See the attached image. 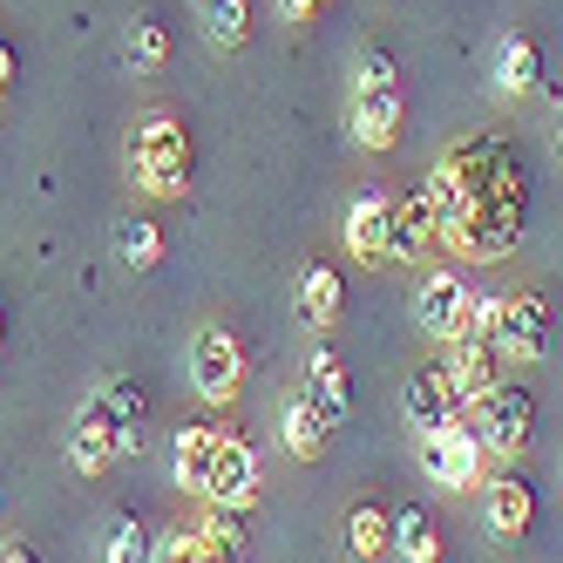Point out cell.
I'll use <instances>...</instances> for the list:
<instances>
[{"label":"cell","instance_id":"cell-1","mask_svg":"<svg viewBox=\"0 0 563 563\" xmlns=\"http://www.w3.org/2000/svg\"><path fill=\"white\" fill-rule=\"evenodd\" d=\"M428 205L441 224V245L468 265H496L516 252L522 218H530V170L509 136L475 130L462 143H449L428 170Z\"/></svg>","mask_w":563,"mask_h":563},{"label":"cell","instance_id":"cell-2","mask_svg":"<svg viewBox=\"0 0 563 563\" xmlns=\"http://www.w3.org/2000/svg\"><path fill=\"white\" fill-rule=\"evenodd\" d=\"M136 428H143V387L136 380H102L68 428V462L82 475H102L136 449Z\"/></svg>","mask_w":563,"mask_h":563},{"label":"cell","instance_id":"cell-3","mask_svg":"<svg viewBox=\"0 0 563 563\" xmlns=\"http://www.w3.org/2000/svg\"><path fill=\"white\" fill-rule=\"evenodd\" d=\"M346 123H353V143L360 150H394L400 143V123H408V96H400V68L367 48L353 62V96H346Z\"/></svg>","mask_w":563,"mask_h":563},{"label":"cell","instance_id":"cell-4","mask_svg":"<svg viewBox=\"0 0 563 563\" xmlns=\"http://www.w3.org/2000/svg\"><path fill=\"white\" fill-rule=\"evenodd\" d=\"M130 170L150 197H184L190 190V130L177 123V115H143V123L130 130Z\"/></svg>","mask_w":563,"mask_h":563},{"label":"cell","instance_id":"cell-5","mask_svg":"<svg viewBox=\"0 0 563 563\" xmlns=\"http://www.w3.org/2000/svg\"><path fill=\"white\" fill-rule=\"evenodd\" d=\"M475 434H482V449L489 455H503V462H516L522 449H530V434H537V400H530V387H489L475 400V421H468Z\"/></svg>","mask_w":563,"mask_h":563},{"label":"cell","instance_id":"cell-6","mask_svg":"<svg viewBox=\"0 0 563 563\" xmlns=\"http://www.w3.org/2000/svg\"><path fill=\"white\" fill-rule=\"evenodd\" d=\"M482 462H489V449H482V434L468 421H449V428H434L421 434V475L434 482V489H482Z\"/></svg>","mask_w":563,"mask_h":563},{"label":"cell","instance_id":"cell-7","mask_svg":"<svg viewBox=\"0 0 563 563\" xmlns=\"http://www.w3.org/2000/svg\"><path fill=\"white\" fill-rule=\"evenodd\" d=\"M258 496H265L258 449H252L245 434L218 428V462H211V489H205V503H211L218 516H245V509H258Z\"/></svg>","mask_w":563,"mask_h":563},{"label":"cell","instance_id":"cell-8","mask_svg":"<svg viewBox=\"0 0 563 563\" xmlns=\"http://www.w3.org/2000/svg\"><path fill=\"white\" fill-rule=\"evenodd\" d=\"M190 387H197V400H211V408L238 400V387H245V346H238V333L205 327L190 340Z\"/></svg>","mask_w":563,"mask_h":563},{"label":"cell","instance_id":"cell-9","mask_svg":"<svg viewBox=\"0 0 563 563\" xmlns=\"http://www.w3.org/2000/svg\"><path fill=\"white\" fill-rule=\"evenodd\" d=\"M468 306H475V286L449 265V272H428L421 286H415V327L428 333V340H462L468 333Z\"/></svg>","mask_w":563,"mask_h":563},{"label":"cell","instance_id":"cell-10","mask_svg":"<svg viewBox=\"0 0 563 563\" xmlns=\"http://www.w3.org/2000/svg\"><path fill=\"white\" fill-rule=\"evenodd\" d=\"M496 346H503V360H516V367L543 360V353H550V299H543V292H516V299H503Z\"/></svg>","mask_w":563,"mask_h":563},{"label":"cell","instance_id":"cell-11","mask_svg":"<svg viewBox=\"0 0 563 563\" xmlns=\"http://www.w3.org/2000/svg\"><path fill=\"white\" fill-rule=\"evenodd\" d=\"M346 252L360 265H394V197L387 190H360L346 205Z\"/></svg>","mask_w":563,"mask_h":563},{"label":"cell","instance_id":"cell-12","mask_svg":"<svg viewBox=\"0 0 563 563\" xmlns=\"http://www.w3.org/2000/svg\"><path fill=\"white\" fill-rule=\"evenodd\" d=\"M441 367H449L462 408H475L489 387H503V367H509V360H503V346H496L489 333H462V340H449V360H441Z\"/></svg>","mask_w":563,"mask_h":563},{"label":"cell","instance_id":"cell-13","mask_svg":"<svg viewBox=\"0 0 563 563\" xmlns=\"http://www.w3.org/2000/svg\"><path fill=\"white\" fill-rule=\"evenodd\" d=\"M482 516H489V530L503 543H522L537 530V489L522 475H496V482H482Z\"/></svg>","mask_w":563,"mask_h":563},{"label":"cell","instance_id":"cell-14","mask_svg":"<svg viewBox=\"0 0 563 563\" xmlns=\"http://www.w3.org/2000/svg\"><path fill=\"white\" fill-rule=\"evenodd\" d=\"M400 408H408V428H415V434H434V428L462 421V394H455L449 367H421V374L408 380V394H400Z\"/></svg>","mask_w":563,"mask_h":563},{"label":"cell","instance_id":"cell-15","mask_svg":"<svg viewBox=\"0 0 563 563\" xmlns=\"http://www.w3.org/2000/svg\"><path fill=\"white\" fill-rule=\"evenodd\" d=\"M306 400L327 421H346V408H353V374H346V360L333 346H312V360H306Z\"/></svg>","mask_w":563,"mask_h":563},{"label":"cell","instance_id":"cell-16","mask_svg":"<svg viewBox=\"0 0 563 563\" xmlns=\"http://www.w3.org/2000/svg\"><path fill=\"white\" fill-rule=\"evenodd\" d=\"M211 462H218V428L211 421H184L177 428V449H170V468L190 496H205L211 489Z\"/></svg>","mask_w":563,"mask_h":563},{"label":"cell","instance_id":"cell-17","mask_svg":"<svg viewBox=\"0 0 563 563\" xmlns=\"http://www.w3.org/2000/svg\"><path fill=\"white\" fill-rule=\"evenodd\" d=\"M340 537H346V550H353L360 563L394 556V509H387V503H353L346 522H340Z\"/></svg>","mask_w":563,"mask_h":563},{"label":"cell","instance_id":"cell-18","mask_svg":"<svg viewBox=\"0 0 563 563\" xmlns=\"http://www.w3.org/2000/svg\"><path fill=\"white\" fill-rule=\"evenodd\" d=\"M428 245H441V224H434L428 190H415V197H394V265L421 258Z\"/></svg>","mask_w":563,"mask_h":563},{"label":"cell","instance_id":"cell-19","mask_svg":"<svg viewBox=\"0 0 563 563\" xmlns=\"http://www.w3.org/2000/svg\"><path fill=\"white\" fill-rule=\"evenodd\" d=\"M327 434H333V421L319 415L306 394H292L286 408H278V441H286V455H299V462H319V455H327Z\"/></svg>","mask_w":563,"mask_h":563},{"label":"cell","instance_id":"cell-20","mask_svg":"<svg viewBox=\"0 0 563 563\" xmlns=\"http://www.w3.org/2000/svg\"><path fill=\"white\" fill-rule=\"evenodd\" d=\"M340 306H346L340 272L333 265H306L299 272V319H306L312 333H327V327H340Z\"/></svg>","mask_w":563,"mask_h":563},{"label":"cell","instance_id":"cell-21","mask_svg":"<svg viewBox=\"0 0 563 563\" xmlns=\"http://www.w3.org/2000/svg\"><path fill=\"white\" fill-rule=\"evenodd\" d=\"M394 556L400 563H441V530H434V516L421 503H408L394 516Z\"/></svg>","mask_w":563,"mask_h":563},{"label":"cell","instance_id":"cell-22","mask_svg":"<svg viewBox=\"0 0 563 563\" xmlns=\"http://www.w3.org/2000/svg\"><path fill=\"white\" fill-rule=\"evenodd\" d=\"M496 89L503 96H530L537 89V42L530 34H509V42L496 48Z\"/></svg>","mask_w":563,"mask_h":563},{"label":"cell","instance_id":"cell-23","mask_svg":"<svg viewBox=\"0 0 563 563\" xmlns=\"http://www.w3.org/2000/svg\"><path fill=\"white\" fill-rule=\"evenodd\" d=\"M115 258H123L130 272H150L156 258H164V231H156V218H123L115 224Z\"/></svg>","mask_w":563,"mask_h":563},{"label":"cell","instance_id":"cell-24","mask_svg":"<svg viewBox=\"0 0 563 563\" xmlns=\"http://www.w3.org/2000/svg\"><path fill=\"white\" fill-rule=\"evenodd\" d=\"M205 8V34L218 48H245V34H252V0H197Z\"/></svg>","mask_w":563,"mask_h":563},{"label":"cell","instance_id":"cell-25","mask_svg":"<svg viewBox=\"0 0 563 563\" xmlns=\"http://www.w3.org/2000/svg\"><path fill=\"white\" fill-rule=\"evenodd\" d=\"M123 48H130V68H143V75H156V68H164V62H170V27L143 14V21H130V42H123Z\"/></svg>","mask_w":563,"mask_h":563},{"label":"cell","instance_id":"cell-26","mask_svg":"<svg viewBox=\"0 0 563 563\" xmlns=\"http://www.w3.org/2000/svg\"><path fill=\"white\" fill-rule=\"evenodd\" d=\"M245 516H211L197 543H205V563H245V530H238Z\"/></svg>","mask_w":563,"mask_h":563},{"label":"cell","instance_id":"cell-27","mask_svg":"<svg viewBox=\"0 0 563 563\" xmlns=\"http://www.w3.org/2000/svg\"><path fill=\"white\" fill-rule=\"evenodd\" d=\"M102 563H150V543H143V522H136V516H115V522H109Z\"/></svg>","mask_w":563,"mask_h":563},{"label":"cell","instance_id":"cell-28","mask_svg":"<svg viewBox=\"0 0 563 563\" xmlns=\"http://www.w3.org/2000/svg\"><path fill=\"white\" fill-rule=\"evenodd\" d=\"M150 563H205V543L197 530H170L164 543H150Z\"/></svg>","mask_w":563,"mask_h":563},{"label":"cell","instance_id":"cell-29","mask_svg":"<svg viewBox=\"0 0 563 563\" xmlns=\"http://www.w3.org/2000/svg\"><path fill=\"white\" fill-rule=\"evenodd\" d=\"M14 62H21V55H14V42H8V34H0V96L14 89Z\"/></svg>","mask_w":563,"mask_h":563},{"label":"cell","instance_id":"cell-30","mask_svg":"<svg viewBox=\"0 0 563 563\" xmlns=\"http://www.w3.org/2000/svg\"><path fill=\"white\" fill-rule=\"evenodd\" d=\"M319 8H327V0H278V14H286V21H312Z\"/></svg>","mask_w":563,"mask_h":563},{"label":"cell","instance_id":"cell-31","mask_svg":"<svg viewBox=\"0 0 563 563\" xmlns=\"http://www.w3.org/2000/svg\"><path fill=\"white\" fill-rule=\"evenodd\" d=\"M0 563H42V556H34V543L14 537V543H0Z\"/></svg>","mask_w":563,"mask_h":563},{"label":"cell","instance_id":"cell-32","mask_svg":"<svg viewBox=\"0 0 563 563\" xmlns=\"http://www.w3.org/2000/svg\"><path fill=\"white\" fill-rule=\"evenodd\" d=\"M556 150H563V123H556Z\"/></svg>","mask_w":563,"mask_h":563}]
</instances>
